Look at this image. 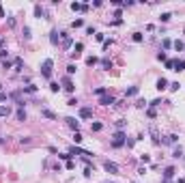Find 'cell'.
Wrapping results in <instances>:
<instances>
[{
    "label": "cell",
    "instance_id": "6da1fadb",
    "mask_svg": "<svg viewBox=\"0 0 185 183\" xmlns=\"http://www.w3.org/2000/svg\"><path fill=\"white\" fill-rule=\"evenodd\" d=\"M125 142H127V136H125V132H116L114 136H112V149H123L125 146Z\"/></svg>",
    "mask_w": 185,
    "mask_h": 183
},
{
    "label": "cell",
    "instance_id": "7a4b0ae2",
    "mask_svg": "<svg viewBox=\"0 0 185 183\" xmlns=\"http://www.w3.org/2000/svg\"><path fill=\"white\" fill-rule=\"evenodd\" d=\"M52 69H54V60L52 58H45L43 65H41V76L45 80H52Z\"/></svg>",
    "mask_w": 185,
    "mask_h": 183
},
{
    "label": "cell",
    "instance_id": "3957f363",
    "mask_svg": "<svg viewBox=\"0 0 185 183\" xmlns=\"http://www.w3.org/2000/svg\"><path fill=\"white\" fill-rule=\"evenodd\" d=\"M65 125H67L69 129H73V132H80V121L76 116H65Z\"/></svg>",
    "mask_w": 185,
    "mask_h": 183
},
{
    "label": "cell",
    "instance_id": "277c9868",
    "mask_svg": "<svg viewBox=\"0 0 185 183\" xmlns=\"http://www.w3.org/2000/svg\"><path fill=\"white\" fill-rule=\"evenodd\" d=\"M60 84H62V88H65V90H67V93H73V90H76V84H73V80H71L69 76H65V78H62V82H60Z\"/></svg>",
    "mask_w": 185,
    "mask_h": 183
},
{
    "label": "cell",
    "instance_id": "5b68a950",
    "mask_svg": "<svg viewBox=\"0 0 185 183\" xmlns=\"http://www.w3.org/2000/svg\"><path fill=\"white\" fill-rule=\"evenodd\" d=\"M104 170L106 172H110V175H118V164H114V162H104Z\"/></svg>",
    "mask_w": 185,
    "mask_h": 183
},
{
    "label": "cell",
    "instance_id": "8992f818",
    "mask_svg": "<svg viewBox=\"0 0 185 183\" xmlns=\"http://www.w3.org/2000/svg\"><path fill=\"white\" fill-rule=\"evenodd\" d=\"M78 116L82 118V121H88V118H93V108H80V110H78Z\"/></svg>",
    "mask_w": 185,
    "mask_h": 183
},
{
    "label": "cell",
    "instance_id": "52a82bcc",
    "mask_svg": "<svg viewBox=\"0 0 185 183\" xmlns=\"http://www.w3.org/2000/svg\"><path fill=\"white\" fill-rule=\"evenodd\" d=\"M99 104H101V106H112V108H114L116 99H114V95H104V97H99Z\"/></svg>",
    "mask_w": 185,
    "mask_h": 183
},
{
    "label": "cell",
    "instance_id": "ba28073f",
    "mask_svg": "<svg viewBox=\"0 0 185 183\" xmlns=\"http://www.w3.org/2000/svg\"><path fill=\"white\" fill-rule=\"evenodd\" d=\"M177 142H179V136H177V134H168V136L162 140V144H177Z\"/></svg>",
    "mask_w": 185,
    "mask_h": 183
},
{
    "label": "cell",
    "instance_id": "9c48e42d",
    "mask_svg": "<svg viewBox=\"0 0 185 183\" xmlns=\"http://www.w3.org/2000/svg\"><path fill=\"white\" fill-rule=\"evenodd\" d=\"M174 172H177V168L174 166H168V168H164V181H170L174 177Z\"/></svg>",
    "mask_w": 185,
    "mask_h": 183
},
{
    "label": "cell",
    "instance_id": "30bf717a",
    "mask_svg": "<svg viewBox=\"0 0 185 183\" xmlns=\"http://www.w3.org/2000/svg\"><path fill=\"white\" fill-rule=\"evenodd\" d=\"M37 90H39V88H37L32 82H30V84H26V86H22V93H24V95H26V93H28V95H35Z\"/></svg>",
    "mask_w": 185,
    "mask_h": 183
},
{
    "label": "cell",
    "instance_id": "8fae6325",
    "mask_svg": "<svg viewBox=\"0 0 185 183\" xmlns=\"http://www.w3.org/2000/svg\"><path fill=\"white\" fill-rule=\"evenodd\" d=\"M41 116H45V118H50V121H56V114L52 112V110H48V108H41Z\"/></svg>",
    "mask_w": 185,
    "mask_h": 183
},
{
    "label": "cell",
    "instance_id": "7c38bea8",
    "mask_svg": "<svg viewBox=\"0 0 185 183\" xmlns=\"http://www.w3.org/2000/svg\"><path fill=\"white\" fill-rule=\"evenodd\" d=\"M58 41H60V32L58 30H52L50 32V43L52 45H58Z\"/></svg>",
    "mask_w": 185,
    "mask_h": 183
},
{
    "label": "cell",
    "instance_id": "4fadbf2b",
    "mask_svg": "<svg viewBox=\"0 0 185 183\" xmlns=\"http://www.w3.org/2000/svg\"><path fill=\"white\" fill-rule=\"evenodd\" d=\"M82 50H84V43H80V41H78V43H76V48H73V52H71V56H73V58H78L80 54H82Z\"/></svg>",
    "mask_w": 185,
    "mask_h": 183
},
{
    "label": "cell",
    "instance_id": "5bb4252c",
    "mask_svg": "<svg viewBox=\"0 0 185 183\" xmlns=\"http://www.w3.org/2000/svg\"><path fill=\"white\" fill-rule=\"evenodd\" d=\"M99 65H101V69L110 71V69H112V60H110V58L106 56V58H101V60H99Z\"/></svg>",
    "mask_w": 185,
    "mask_h": 183
},
{
    "label": "cell",
    "instance_id": "9a60e30c",
    "mask_svg": "<svg viewBox=\"0 0 185 183\" xmlns=\"http://www.w3.org/2000/svg\"><path fill=\"white\" fill-rule=\"evenodd\" d=\"M155 88H157V90H166V88H168V80H166V78H159V80H157V84H155Z\"/></svg>",
    "mask_w": 185,
    "mask_h": 183
},
{
    "label": "cell",
    "instance_id": "2e32d148",
    "mask_svg": "<svg viewBox=\"0 0 185 183\" xmlns=\"http://www.w3.org/2000/svg\"><path fill=\"white\" fill-rule=\"evenodd\" d=\"M138 93H140V88H138V86H129V88H125V97H136Z\"/></svg>",
    "mask_w": 185,
    "mask_h": 183
},
{
    "label": "cell",
    "instance_id": "e0dca14e",
    "mask_svg": "<svg viewBox=\"0 0 185 183\" xmlns=\"http://www.w3.org/2000/svg\"><path fill=\"white\" fill-rule=\"evenodd\" d=\"M15 116H17V121H26V116H28V114H26V110L24 108H17V112H15Z\"/></svg>",
    "mask_w": 185,
    "mask_h": 183
},
{
    "label": "cell",
    "instance_id": "ac0fdd59",
    "mask_svg": "<svg viewBox=\"0 0 185 183\" xmlns=\"http://www.w3.org/2000/svg\"><path fill=\"white\" fill-rule=\"evenodd\" d=\"M43 15H45V9L41 4H35V17H39V20H41Z\"/></svg>",
    "mask_w": 185,
    "mask_h": 183
},
{
    "label": "cell",
    "instance_id": "d6986e66",
    "mask_svg": "<svg viewBox=\"0 0 185 183\" xmlns=\"http://www.w3.org/2000/svg\"><path fill=\"white\" fill-rule=\"evenodd\" d=\"M9 114H11V108L9 106H0V118H7Z\"/></svg>",
    "mask_w": 185,
    "mask_h": 183
},
{
    "label": "cell",
    "instance_id": "ffe728a7",
    "mask_svg": "<svg viewBox=\"0 0 185 183\" xmlns=\"http://www.w3.org/2000/svg\"><path fill=\"white\" fill-rule=\"evenodd\" d=\"M93 93H95L97 97H104V95H108V88H106V86H97Z\"/></svg>",
    "mask_w": 185,
    "mask_h": 183
},
{
    "label": "cell",
    "instance_id": "44dd1931",
    "mask_svg": "<svg viewBox=\"0 0 185 183\" xmlns=\"http://www.w3.org/2000/svg\"><path fill=\"white\" fill-rule=\"evenodd\" d=\"M125 125H127V121H125V118H118V121L114 123V127H116V132H123V129H125Z\"/></svg>",
    "mask_w": 185,
    "mask_h": 183
},
{
    "label": "cell",
    "instance_id": "7402d4cb",
    "mask_svg": "<svg viewBox=\"0 0 185 183\" xmlns=\"http://www.w3.org/2000/svg\"><path fill=\"white\" fill-rule=\"evenodd\" d=\"M13 67H15V71H22V67H24V60L17 56V58H13Z\"/></svg>",
    "mask_w": 185,
    "mask_h": 183
},
{
    "label": "cell",
    "instance_id": "603a6c76",
    "mask_svg": "<svg viewBox=\"0 0 185 183\" xmlns=\"http://www.w3.org/2000/svg\"><path fill=\"white\" fill-rule=\"evenodd\" d=\"M131 41H134V43H142V41H144V35H142V32H134V35H131Z\"/></svg>",
    "mask_w": 185,
    "mask_h": 183
},
{
    "label": "cell",
    "instance_id": "cb8c5ba5",
    "mask_svg": "<svg viewBox=\"0 0 185 183\" xmlns=\"http://www.w3.org/2000/svg\"><path fill=\"white\" fill-rule=\"evenodd\" d=\"M174 71H185V60L177 58V65H174Z\"/></svg>",
    "mask_w": 185,
    "mask_h": 183
},
{
    "label": "cell",
    "instance_id": "d4e9b609",
    "mask_svg": "<svg viewBox=\"0 0 185 183\" xmlns=\"http://www.w3.org/2000/svg\"><path fill=\"white\" fill-rule=\"evenodd\" d=\"M101 129H104V123H99V121L90 123V132H101Z\"/></svg>",
    "mask_w": 185,
    "mask_h": 183
},
{
    "label": "cell",
    "instance_id": "484cf974",
    "mask_svg": "<svg viewBox=\"0 0 185 183\" xmlns=\"http://www.w3.org/2000/svg\"><path fill=\"white\" fill-rule=\"evenodd\" d=\"M172 48H174V50H177V52H183V50H185V43L177 39V41H174V43H172Z\"/></svg>",
    "mask_w": 185,
    "mask_h": 183
},
{
    "label": "cell",
    "instance_id": "4316f807",
    "mask_svg": "<svg viewBox=\"0 0 185 183\" xmlns=\"http://www.w3.org/2000/svg\"><path fill=\"white\" fill-rule=\"evenodd\" d=\"M97 62H99V58H97V56H86V65H88V67H95Z\"/></svg>",
    "mask_w": 185,
    "mask_h": 183
},
{
    "label": "cell",
    "instance_id": "83f0119b",
    "mask_svg": "<svg viewBox=\"0 0 185 183\" xmlns=\"http://www.w3.org/2000/svg\"><path fill=\"white\" fill-rule=\"evenodd\" d=\"M172 157H174V159H181V157H183V149H181V146H177V149L172 151Z\"/></svg>",
    "mask_w": 185,
    "mask_h": 183
},
{
    "label": "cell",
    "instance_id": "f1b7e54d",
    "mask_svg": "<svg viewBox=\"0 0 185 183\" xmlns=\"http://www.w3.org/2000/svg\"><path fill=\"white\" fill-rule=\"evenodd\" d=\"M93 172H95V166H86V168H84V172H82V175H84L86 179H90V175H93Z\"/></svg>",
    "mask_w": 185,
    "mask_h": 183
},
{
    "label": "cell",
    "instance_id": "f546056e",
    "mask_svg": "<svg viewBox=\"0 0 185 183\" xmlns=\"http://www.w3.org/2000/svg\"><path fill=\"white\" fill-rule=\"evenodd\" d=\"M76 71H78V67L73 65V62H69V65H67V76L71 78V76H73V73H76Z\"/></svg>",
    "mask_w": 185,
    "mask_h": 183
},
{
    "label": "cell",
    "instance_id": "4dcf8cb0",
    "mask_svg": "<svg viewBox=\"0 0 185 183\" xmlns=\"http://www.w3.org/2000/svg\"><path fill=\"white\" fill-rule=\"evenodd\" d=\"M22 35H24V39H26V41H30V39H32V35H30V28H28V26H24Z\"/></svg>",
    "mask_w": 185,
    "mask_h": 183
},
{
    "label": "cell",
    "instance_id": "1f68e13d",
    "mask_svg": "<svg viewBox=\"0 0 185 183\" xmlns=\"http://www.w3.org/2000/svg\"><path fill=\"white\" fill-rule=\"evenodd\" d=\"M174 65H177V60H174V58H168V60H166V69L174 71Z\"/></svg>",
    "mask_w": 185,
    "mask_h": 183
},
{
    "label": "cell",
    "instance_id": "d6a6232c",
    "mask_svg": "<svg viewBox=\"0 0 185 183\" xmlns=\"http://www.w3.org/2000/svg\"><path fill=\"white\" fill-rule=\"evenodd\" d=\"M71 157H73V155H71L69 151H67V153H58V159H62V162H69Z\"/></svg>",
    "mask_w": 185,
    "mask_h": 183
},
{
    "label": "cell",
    "instance_id": "836d02e7",
    "mask_svg": "<svg viewBox=\"0 0 185 183\" xmlns=\"http://www.w3.org/2000/svg\"><path fill=\"white\" fill-rule=\"evenodd\" d=\"M73 28H82V26H84V20H82V17H78V20H73Z\"/></svg>",
    "mask_w": 185,
    "mask_h": 183
},
{
    "label": "cell",
    "instance_id": "e575fe53",
    "mask_svg": "<svg viewBox=\"0 0 185 183\" xmlns=\"http://www.w3.org/2000/svg\"><path fill=\"white\" fill-rule=\"evenodd\" d=\"M162 104H164V99H162V97H157V99H153V101H151V108H159Z\"/></svg>",
    "mask_w": 185,
    "mask_h": 183
},
{
    "label": "cell",
    "instance_id": "d590c367",
    "mask_svg": "<svg viewBox=\"0 0 185 183\" xmlns=\"http://www.w3.org/2000/svg\"><path fill=\"white\" fill-rule=\"evenodd\" d=\"M82 140H84V138H82V134H80V132H73V142H76V144H80Z\"/></svg>",
    "mask_w": 185,
    "mask_h": 183
},
{
    "label": "cell",
    "instance_id": "8d00e7d4",
    "mask_svg": "<svg viewBox=\"0 0 185 183\" xmlns=\"http://www.w3.org/2000/svg\"><path fill=\"white\" fill-rule=\"evenodd\" d=\"M170 17H172V13H162V15H159V22L166 24V22H170Z\"/></svg>",
    "mask_w": 185,
    "mask_h": 183
},
{
    "label": "cell",
    "instance_id": "74e56055",
    "mask_svg": "<svg viewBox=\"0 0 185 183\" xmlns=\"http://www.w3.org/2000/svg\"><path fill=\"white\" fill-rule=\"evenodd\" d=\"M179 86H181L179 82H170V84H168V88L172 90V93H177V90H179Z\"/></svg>",
    "mask_w": 185,
    "mask_h": 183
},
{
    "label": "cell",
    "instance_id": "f35d334b",
    "mask_svg": "<svg viewBox=\"0 0 185 183\" xmlns=\"http://www.w3.org/2000/svg\"><path fill=\"white\" fill-rule=\"evenodd\" d=\"M112 43H114L112 39H106V41H104V45H101V48H104V52H106V50H110V48H112Z\"/></svg>",
    "mask_w": 185,
    "mask_h": 183
},
{
    "label": "cell",
    "instance_id": "ab89813d",
    "mask_svg": "<svg viewBox=\"0 0 185 183\" xmlns=\"http://www.w3.org/2000/svg\"><path fill=\"white\" fill-rule=\"evenodd\" d=\"M140 162H142V164H151V155L142 153V155H140Z\"/></svg>",
    "mask_w": 185,
    "mask_h": 183
},
{
    "label": "cell",
    "instance_id": "60d3db41",
    "mask_svg": "<svg viewBox=\"0 0 185 183\" xmlns=\"http://www.w3.org/2000/svg\"><path fill=\"white\" fill-rule=\"evenodd\" d=\"M146 116H149V118H155V116H157L155 108H146Z\"/></svg>",
    "mask_w": 185,
    "mask_h": 183
},
{
    "label": "cell",
    "instance_id": "b9f144b4",
    "mask_svg": "<svg viewBox=\"0 0 185 183\" xmlns=\"http://www.w3.org/2000/svg\"><path fill=\"white\" fill-rule=\"evenodd\" d=\"M162 45H164V48H166V50H170V48H172V41L168 39V37H166V39L162 41Z\"/></svg>",
    "mask_w": 185,
    "mask_h": 183
},
{
    "label": "cell",
    "instance_id": "7bdbcfd3",
    "mask_svg": "<svg viewBox=\"0 0 185 183\" xmlns=\"http://www.w3.org/2000/svg\"><path fill=\"white\" fill-rule=\"evenodd\" d=\"M50 90H52V93H58V90H60L58 82H52V84H50Z\"/></svg>",
    "mask_w": 185,
    "mask_h": 183
},
{
    "label": "cell",
    "instance_id": "ee69618b",
    "mask_svg": "<svg viewBox=\"0 0 185 183\" xmlns=\"http://www.w3.org/2000/svg\"><path fill=\"white\" fill-rule=\"evenodd\" d=\"M11 67H13V60H9V58L2 60V69H11Z\"/></svg>",
    "mask_w": 185,
    "mask_h": 183
},
{
    "label": "cell",
    "instance_id": "f6af8a7d",
    "mask_svg": "<svg viewBox=\"0 0 185 183\" xmlns=\"http://www.w3.org/2000/svg\"><path fill=\"white\" fill-rule=\"evenodd\" d=\"M65 168H67V170H73V168H76V162H73V159H69L67 164H65Z\"/></svg>",
    "mask_w": 185,
    "mask_h": 183
},
{
    "label": "cell",
    "instance_id": "bcb514c9",
    "mask_svg": "<svg viewBox=\"0 0 185 183\" xmlns=\"http://www.w3.org/2000/svg\"><path fill=\"white\" fill-rule=\"evenodd\" d=\"M71 9H73V11H82V9H84V4H80V2H73V4H71Z\"/></svg>",
    "mask_w": 185,
    "mask_h": 183
},
{
    "label": "cell",
    "instance_id": "7dc6e473",
    "mask_svg": "<svg viewBox=\"0 0 185 183\" xmlns=\"http://www.w3.org/2000/svg\"><path fill=\"white\" fill-rule=\"evenodd\" d=\"M95 39L104 43V41H106V35H104V32H95Z\"/></svg>",
    "mask_w": 185,
    "mask_h": 183
},
{
    "label": "cell",
    "instance_id": "c3c4849f",
    "mask_svg": "<svg viewBox=\"0 0 185 183\" xmlns=\"http://www.w3.org/2000/svg\"><path fill=\"white\" fill-rule=\"evenodd\" d=\"M136 108H146V99H138V101H136Z\"/></svg>",
    "mask_w": 185,
    "mask_h": 183
},
{
    "label": "cell",
    "instance_id": "681fc988",
    "mask_svg": "<svg viewBox=\"0 0 185 183\" xmlns=\"http://www.w3.org/2000/svg\"><path fill=\"white\" fill-rule=\"evenodd\" d=\"M157 60H164V62L168 60V58H166V52H159V54H157Z\"/></svg>",
    "mask_w": 185,
    "mask_h": 183
},
{
    "label": "cell",
    "instance_id": "f907efd6",
    "mask_svg": "<svg viewBox=\"0 0 185 183\" xmlns=\"http://www.w3.org/2000/svg\"><path fill=\"white\" fill-rule=\"evenodd\" d=\"M110 26H121L123 24V20H112V22H108Z\"/></svg>",
    "mask_w": 185,
    "mask_h": 183
},
{
    "label": "cell",
    "instance_id": "816d5d0a",
    "mask_svg": "<svg viewBox=\"0 0 185 183\" xmlns=\"http://www.w3.org/2000/svg\"><path fill=\"white\" fill-rule=\"evenodd\" d=\"M7 24H9V28H13V26H15V17H9Z\"/></svg>",
    "mask_w": 185,
    "mask_h": 183
},
{
    "label": "cell",
    "instance_id": "f5cc1de1",
    "mask_svg": "<svg viewBox=\"0 0 185 183\" xmlns=\"http://www.w3.org/2000/svg\"><path fill=\"white\" fill-rule=\"evenodd\" d=\"M125 144H127V146H129V149H131V146H134V144H136V138H129V140H127V142H125Z\"/></svg>",
    "mask_w": 185,
    "mask_h": 183
},
{
    "label": "cell",
    "instance_id": "db71d44e",
    "mask_svg": "<svg viewBox=\"0 0 185 183\" xmlns=\"http://www.w3.org/2000/svg\"><path fill=\"white\" fill-rule=\"evenodd\" d=\"M2 50H7V41H4V39H0V52H2Z\"/></svg>",
    "mask_w": 185,
    "mask_h": 183
},
{
    "label": "cell",
    "instance_id": "11a10c76",
    "mask_svg": "<svg viewBox=\"0 0 185 183\" xmlns=\"http://www.w3.org/2000/svg\"><path fill=\"white\" fill-rule=\"evenodd\" d=\"M67 106H78V99H73V97H71L69 101H67Z\"/></svg>",
    "mask_w": 185,
    "mask_h": 183
},
{
    "label": "cell",
    "instance_id": "9f6ffc18",
    "mask_svg": "<svg viewBox=\"0 0 185 183\" xmlns=\"http://www.w3.org/2000/svg\"><path fill=\"white\" fill-rule=\"evenodd\" d=\"M86 35H95V28H93V26H86Z\"/></svg>",
    "mask_w": 185,
    "mask_h": 183
},
{
    "label": "cell",
    "instance_id": "6f0895ef",
    "mask_svg": "<svg viewBox=\"0 0 185 183\" xmlns=\"http://www.w3.org/2000/svg\"><path fill=\"white\" fill-rule=\"evenodd\" d=\"M0 101H7V93H4V90L0 93Z\"/></svg>",
    "mask_w": 185,
    "mask_h": 183
},
{
    "label": "cell",
    "instance_id": "680465c9",
    "mask_svg": "<svg viewBox=\"0 0 185 183\" xmlns=\"http://www.w3.org/2000/svg\"><path fill=\"white\" fill-rule=\"evenodd\" d=\"M0 17H4V9H2V4H0Z\"/></svg>",
    "mask_w": 185,
    "mask_h": 183
},
{
    "label": "cell",
    "instance_id": "91938a15",
    "mask_svg": "<svg viewBox=\"0 0 185 183\" xmlns=\"http://www.w3.org/2000/svg\"><path fill=\"white\" fill-rule=\"evenodd\" d=\"M177 183H185V179H179V181H177Z\"/></svg>",
    "mask_w": 185,
    "mask_h": 183
},
{
    "label": "cell",
    "instance_id": "94428289",
    "mask_svg": "<svg viewBox=\"0 0 185 183\" xmlns=\"http://www.w3.org/2000/svg\"><path fill=\"white\" fill-rule=\"evenodd\" d=\"M0 93H2V82H0Z\"/></svg>",
    "mask_w": 185,
    "mask_h": 183
},
{
    "label": "cell",
    "instance_id": "6125c7cd",
    "mask_svg": "<svg viewBox=\"0 0 185 183\" xmlns=\"http://www.w3.org/2000/svg\"><path fill=\"white\" fill-rule=\"evenodd\" d=\"M108 183H110V181H108ZM112 183H114V181H112Z\"/></svg>",
    "mask_w": 185,
    "mask_h": 183
}]
</instances>
